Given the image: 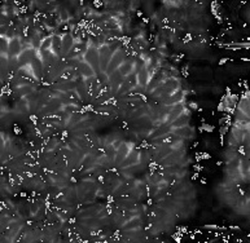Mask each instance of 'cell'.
<instances>
[{
	"mask_svg": "<svg viewBox=\"0 0 250 243\" xmlns=\"http://www.w3.org/2000/svg\"><path fill=\"white\" fill-rule=\"evenodd\" d=\"M239 109L247 114L250 113V101L247 97L243 98L240 101L239 104Z\"/></svg>",
	"mask_w": 250,
	"mask_h": 243,
	"instance_id": "6da1fadb",
	"label": "cell"
}]
</instances>
